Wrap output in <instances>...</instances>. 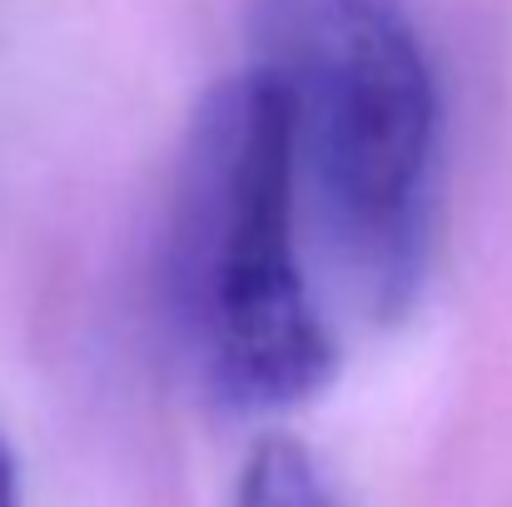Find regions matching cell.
Listing matches in <instances>:
<instances>
[{"mask_svg": "<svg viewBox=\"0 0 512 507\" xmlns=\"http://www.w3.org/2000/svg\"><path fill=\"white\" fill-rule=\"evenodd\" d=\"M254 65L289 110L324 249L383 319L428 264L443 100L408 0H254Z\"/></svg>", "mask_w": 512, "mask_h": 507, "instance_id": "obj_1", "label": "cell"}, {"mask_svg": "<svg viewBox=\"0 0 512 507\" xmlns=\"http://www.w3.org/2000/svg\"><path fill=\"white\" fill-rule=\"evenodd\" d=\"M165 279L179 338L224 408L284 413L334 383L339 343L299 264L289 110L259 70L194 110Z\"/></svg>", "mask_w": 512, "mask_h": 507, "instance_id": "obj_2", "label": "cell"}, {"mask_svg": "<svg viewBox=\"0 0 512 507\" xmlns=\"http://www.w3.org/2000/svg\"><path fill=\"white\" fill-rule=\"evenodd\" d=\"M234 507H339V498L324 483V473L304 443L264 438L244 463Z\"/></svg>", "mask_w": 512, "mask_h": 507, "instance_id": "obj_3", "label": "cell"}, {"mask_svg": "<svg viewBox=\"0 0 512 507\" xmlns=\"http://www.w3.org/2000/svg\"><path fill=\"white\" fill-rule=\"evenodd\" d=\"M0 507H20V488H15V458L0 443Z\"/></svg>", "mask_w": 512, "mask_h": 507, "instance_id": "obj_4", "label": "cell"}]
</instances>
